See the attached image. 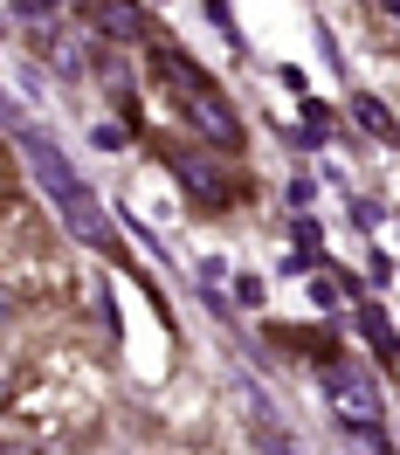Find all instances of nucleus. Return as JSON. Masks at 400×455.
I'll return each mask as SVG.
<instances>
[{"mask_svg":"<svg viewBox=\"0 0 400 455\" xmlns=\"http://www.w3.org/2000/svg\"><path fill=\"white\" fill-rule=\"evenodd\" d=\"M311 297L324 304V311H345V297H339V283H332V276H311Z\"/></svg>","mask_w":400,"mask_h":455,"instance_id":"9d476101","label":"nucleus"},{"mask_svg":"<svg viewBox=\"0 0 400 455\" xmlns=\"http://www.w3.org/2000/svg\"><path fill=\"white\" fill-rule=\"evenodd\" d=\"M152 62H159V69H166V84L180 90V111L194 117L200 139H214L221 152H235V145H242V117L228 111V97L207 84V76H200L187 56H172V42H159V49H152Z\"/></svg>","mask_w":400,"mask_h":455,"instance_id":"7ed1b4c3","label":"nucleus"},{"mask_svg":"<svg viewBox=\"0 0 400 455\" xmlns=\"http://www.w3.org/2000/svg\"><path fill=\"white\" fill-rule=\"evenodd\" d=\"M84 49H90V42H84L76 28H42V56L56 62L62 76H84V69H90V62H84Z\"/></svg>","mask_w":400,"mask_h":455,"instance_id":"423d86ee","label":"nucleus"},{"mask_svg":"<svg viewBox=\"0 0 400 455\" xmlns=\"http://www.w3.org/2000/svg\"><path fill=\"white\" fill-rule=\"evenodd\" d=\"M84 21L104 35V42H145V35H152L132 0H84Z\"/></svg>","mask_w":400,"mask_h":455,"instance_id":"20e7f679","label":"nucleus"},{"mask_svg":"<svg viewBox=\"0 0 400 455\" xmlns=\"http://www.w3.org/2000/svg\"><path fill=\"white\" fill-rule=\"evenodd\" d=\"M172 172L194 187V200H228V172L214 166V152H200V145H180V152H172Z\"/></svg>","mask_w":400,"mask_h":455,"instance_id":"39448f33","label":"nucleus"},{"mask_svg":"<svg viewBox=\"0 0 400 455\" xmlns=\"http://www.w3.org/2000/svg\"><path fill=\"white\" fill-rule=\"evenodd\" d=\"M97 145H124V124H117V117H97Z\"/></svg>","mask_w":400,"mask_h":455,"instance_id":"9b49d317","label":"nucleus"},{"mask_svg":"<svg viewBox=\"0 0 400 455\" xmlns=\"http://www.w3.org/2000/svg\"><path fill=\"white\" fill-rule=\"evenodd\" d=\"M359 124H366V132H380V139H394V117L380 111L372 97H359Z\"/></svg>","mask_w":400,"mask_h":455,"instance_id":"1a4fd4ad","label":"nucleus"},{"mask_svg":"<svg viewBox=\"0 0 400 455\" xmlns=\"http://www.w3.org/2000/svg\"><path fill=\"white\" fill-rule=\"evenodd\" d=\"M14 14H21V21H35V28H56L62 0H14Z\"/></svg>","mask_w":400,"mask_h":455,"instance_id":"0eeeda50","label":"nucleus"},{"mask_svg":"<svg viewBox=\"0 0 400 455\" xmlns=\"http://www.w3.org/2000/svg\"><path fill=\"white\" fill-rule=\"evenodd\" d=\"M387 14H394V21H400V0H387Z\"/></svg>","mask_w":400,"mask_h":455,"instance_id":"f8f14e48","label":"nucleus"},{"mask_svg":"<svg viewBox=\"0 0 400 455\" xmlns=\"http://www.w3.org/2000/svg\"><path fill=\"white\" fill-rule=\"evenodd\" d=\"M21 152H28V172L35 187L49 194V214H56L84 249H111V214H104V200L90 194L84 180H76V166L62 159L56 139H35V132H21Z\"/></svg>","mask_w":400,"mask_h":455,"instance_id":"f257e3e1","label":"nucleus"},{"mask_svg":"<svg viewBox=\"0 0 400 455\" xmlns=\"http://www.w3.org/2000/svg\"><path fill=\"white\" fill-rule=\"evenodd\" d=\"M359 331H366V339L380 345V352H394V345H400L394 331H387V311H372V304H366V311H359Z\"/></svg>","mask_w":400,"mask_h":455,"instance_id":"6e6552de","label":"nucleus"},{"mask_svg":"<svg viewBox=\"0 0 400 455\" xmlns=\"http://www.w3.org/2000/svg\"><path fill=\"white\" fill-rule=\"evenodd\" d=\"M317 387H324V407L339 414V427L359 449H387V394L366 366H324Z\"/></svg>","mask_w":400,"mask_h":455,"instance_id":"f03ea898","label":"nucleus"}]
</instances>
